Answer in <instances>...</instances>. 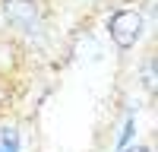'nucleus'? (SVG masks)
Instances as JSON below:
<instances>
[{"label": "nucleus", "instance_id": "1", "mask_svg": "<svg viewBox=\"0 0 158 152\" xmlns=\"http://www.w3.org/2000/svg\"><path fill=\"white\" fill-rule=\"evenodd\" d=\"M108 32L117 48H133L146 32V16L139 10H117L108 22Z\"/></svg>", "mask_w": 158, "mask_h": 152}, {"label": "nucleus", "instance_id": "2", "mask_svg": "<svg viewBox=\"0 0 158 152\" xmlns=\"http://www.w3.org/2000/svg\"><path fill=\"white\" fill-rule=\"evenodd\" d=\"M3 13H6V19L16 25L19 32L25 35H32L41 29V10H38L35 0H3Z\"/></svg>", "mask_w": 158, "mask_h": 152}, {"label": "nucleus", "instance_id": "3", "mask_svg": "<svg viewBox=\"0 0 158 152\" xmlns=\"http://www.w3.org/2000/svg\"><path fill=\"white\" fill-rule=\"evenodd\" d=\"M0 149H3V152H19V130H16V127L0 130Z\"/></svg>", "mask_w": 158, "mask_h": 152}, {"label": "nucleus", "instance_id": "4", "mask_svg": "<svg viewBox=\"0 0 158 152\" xmlns=\"http://www.w3.org/2000/svg\"><path fill=\"white\" fill-rule=\"evenodd\" d=\"M142 86H146L149 92H155V60H149L146 70H142Z\"/></svg>", "mask_w": 158, "mask_h": 152}, {"label": "nucleus", "instance_id": "5", "mask_svg": "<svg viewBox=\"0 0 158 152\" xmlns=\"http://www.w3.org/2000/svg\"><path fill=\"white\" fill-rule=\"evenodd\" d=\"M133 133H136V120H133V117H130V120L123 124V133H120V139H117V146H120V149H123V146L130 143V139H133Z\"/></svg>", "mask_w": 158, "mask_h": 152}, {"label": "nucleus", "instance_id": "6", "mask_svg": "<svg viewBox=\"0 0 158 152\" xmlns=\"http://www.w3.org/2000/svg\"><path fill=\"white\" fill-rule=\"evenodd\" d=\"M123 152H149V146H130V149H123Z\"/></svg>", "mask_w": 158, "mask_h": 152}, {"label": "nucleus", "instance_id": "7", "mask_svg": "<svg viewBox=\"0 0 158 152\" xmlns=\"http://www.w3.org/2000/svg\"><path fill=\"white\" fill-rule=\"evenodd\" d=\"M3 98H6V89H3V86H0V105H3Z\"/></svg>", "mask_w": 158, "mask_h": 152}, {"label": "nucleus", "instance_id": "8", "mask_svg": "<svg viewBox=\"0 0 158 152\" xmlns=\"http://www.w3.org/2000/svg\"><path fill=\"white\" fill-rule=\"evenodd\" d=\"M0 152H3V149H0Z\"/></svg>", "mask_w": 158, "mask_h": 152}]
</instances>
